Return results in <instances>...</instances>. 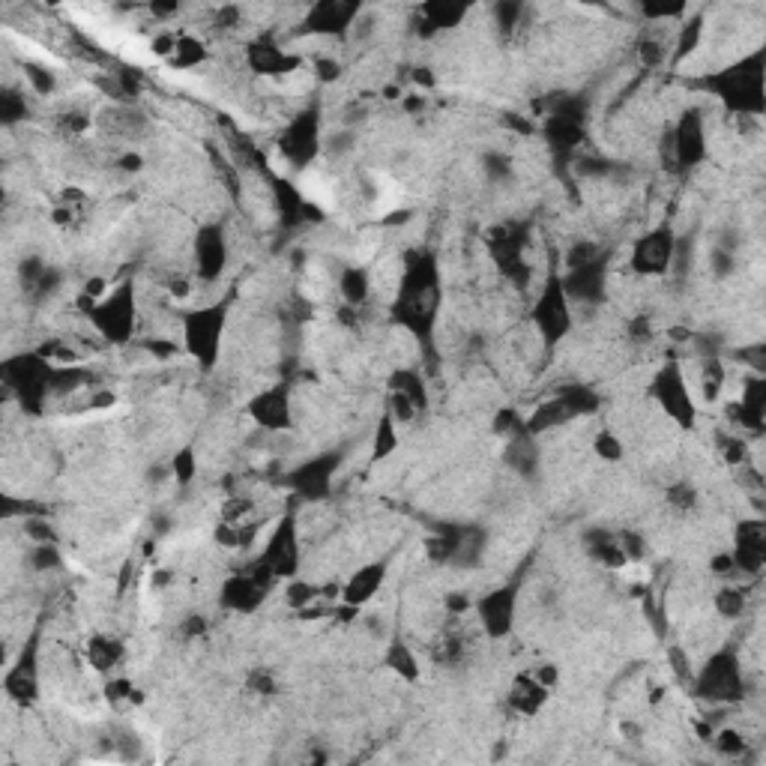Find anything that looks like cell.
Segmentation results:
<instances>
[{
    "label": "cell",
    "mask_w": 766,
    "mask_h": 766,
    "mask_svg": "<svg viewBox=\"0 0 766 766\" xmlns=\"http://www.w3.org/2000/svg\"><path fill=\"white\" fill-rule=\"evenodd\" d=\"M506 701H509L512 713H518L524 718H533V715H539L545 706H548L551 692L533 674H518V677L512 679L509 697H506Z\"/></svg>",
    "instance_id": "cell-23"
},
{
    "label": "cell",
    "mask_w": 766,
    "mask_h": 766,
    "mask_svg": "<svg viewBox=\"0 0 766 766\" xmlns=\"http://www.w3.org/2000/svg\"><path fill=\"white\" fill-rule=\"evenodd\" d=\"M261 560L276 572L279 581H291L296 578V569H300V536H296V518L294 512H287L276 524V530L266 539Z\"/></svg>",
    "instance_id": "cell-14"
},
{
    "label": "cell",
    "mask_w": 766,
    "mask_h": 766,
    "mask_svg": "<svg viewBox=\"0 0 766 766\" xmlns=\"http://www.w3.org/2000/svg\"><path fill=\"white\" fill-rule=\"evenodd\" d=\"M440 309V270L428 248H414L405 255V276L392 303V318L414 339L428 348Z\"/></svg>",
    "instance_id": "cell-1"
},
{
    "label": "cell",
    "mask_w": 766,
    "mask_h": 766,
    "mask_svg": "<svg viewBox=\"0 0 766 766\" xmlns=\"http://www.w3.org/2000/svg\"><path fill=\"white\" fill-rule=\"evenodd\" d=\"M383 668L392 670V674L401 677V679H407V683H416L419 679V662H416L414 649H410L401 638L389 640L387 656H383Z\"/></svg>",
    "instance_id": "cell-28"
},
{
    "label": "cell",
    "mask_w": 766,
    "mask_h": 766,
    "mask_svg": "<svg viewBox=\"0 0 766 766\" xmlns=\"http://www.w3.org/2000/svg\"><path fill=\"white\" fill-rule=\"evenodd\" d=\"M192 261H195V276L204 285H216L228 266V237L219 222H207L198 228L192 239Z\"/></svg>",
    "instance_id": "cell-13"
},
{
    "label": "cell",
    "mask_w": 766,
    "mask_h": 766,
    "mask_svg": "<svg viewBox=\"0 0 766 766\" xmlns=\"http://www.w3.org/2000/svg\"><path fill=\"white\" fill-rule=\"evenodd\" d=\"M695 697L706 704H736L745 697V679H743V662L736 647H724L701 668V674L692 679Z\"/></svg>",
    "instance_id": "cell-3"
},
{
    "label": "cell",
    "mask_w": 766,
    "mask_h": 766,
    "mask_svg": "<svg viewBox=\"0 0 766 766\" xmlns=\"http://www.w3.org/2000/svg\"><path fill=\"white\" fill-rule=\"evenodd\" d=\"M248 416L264 431H291L294 410H291V389L287 383H276L248 401Z\"/></svg>",
    "instance_id": "cell-16"
},
{
    "label": "cell",
    "mask_w": 766,
    "mask_h": 766,
    "mask_svg": "<svg viewBox=\"0 0 766 766\" xmlns=\"http://www.w3.org/2000/svg\"><path fill=\"white\" fill-rule=\"evenodd\" d=\"M383 581H387V563H369V566L357 569L348 581L341 584V596H339V602H344V605L362 611V608H366L369 602L380 593Z\"/></svg>",
    "instance_id": "cell-21"
},
{
    "label": "cell",
    "mask_w": 766,
    "mask_h": 766,
    "mask_svg": "<svg viewBox=\"0 0 766 766\" xmlns=\"http://www.w3.org/2000/svg\"><path fill=\"white\" fill-rule=\"evenodd\" d=\"M668 506L679 515L686 512H695L697 509V500H701V494H697V488L692 482H686V479H679V482H674L668 488Z\"/></svg>",
    "instance_id": "cell-37"
},
{
    "label": "cell",
    "mask_w": 766,
    "mask_h": 766,
    "mask_svg": "<svg viewBox=\"0 0 766 766\" xmlns=\"http://www.w3.org/2000/svg\"><path fill=\"white\" fill-rule=\"evenodd\" d=\"M207 57H210V51H207V45L198 40V36H189V33H180V40H177V48H174V54H171V61H168V66L171 70H180V72H189V70H195V66H201V63H207Z\"/></svg>",
    "instance_id": "cell-29"
},
{
    "label": "cell",
    "mask_w": 766,
    "mask_h": 766,
    "mask_svg": "<svg viewBox=\"0 0 766 766\" xmlns=\"http://www.w3.org/2000/svg\"><path fill=\"white\" fill-rule=\"evenodd\" d=\"M88 318L93 330L99 332L102 341L108 344H126L132 341L138 327V305H135V285L123 282L105 296V300L93 303L88 309Z\"/></svg>",
    "instance_id": "cell-4"
},
{
    "label": "cell",
    "mask_w": 766,
    "mask_h": 766,
    "mask_svg": "<svg viewBox=\"0 0 766 766\" xmlns=\"http://www.w3.org/2000/svg\"><path fill=\"white\" fill-rule=\"evenodd\" d=\"M482 171H485V177L503 180V177L512 174V165H509V159H506L503 153H485V156H482Z\"/></svg>",
    "instance_id": "cell-49"
},
{
    "label": "cell",
    "mask_w": 766,
    "mask_h": 766,
    "mask_svg": "<svg viewBox=\"0 0 766 766\" xmlns=\"http://www.w3.org/2000/svg\"><path fill=\"white\" fill-rule=\"evenodd\" d=\"M593 449H596V455L602 462H620V458L626 455V446H622V440L614 431H599L596 440H593Z\"/></svg>",
    "instance_id": "cell-47"
},
{
    "label": "cell",
    "mask_w": 766,
    "mask_h": 766,
    "mask_svg": "<svg viewBox=\"0 0 766 766\" xmlns=\"http://www.w3.org/2000/svg\"><path fill=\"white\" fill-rule=\"evenodd\" d=\"M423 15L425 22L431 27V33L440 31V27H455L462 18L467 15V6H455V4H428L423 6Z\"/></svg>",
    "instance_id": "cell-34"
},
{
    "label": "cell",
    "mask_w": 766,
    "mask_h": 766,
    "mask_svg": "<svg viewBox=\"0 0 766 766\" xmlns=\"http://www.w3.org/2000/svg\"><path fill=\"white\" fill-rule=\"evenodd\" d=\"M27 563H31V569L36 574H48L63 566V557L57 551V545H33V551L27 554Z\"/></svg>",
    "instance_id": "cell-41"
},
{
    "label": "cell",
    "mask_w": 766,
    "mask_h": 766,
    "mask_svg": "<svg viewBox=\"0 0 766 766\" xmlns=\"http://www.w3.org/2000/svg\"><path fill=\"white\" fill-rule=\"evenodd\" d=\"M192 276H174V279H168V296H174V300H189L192 296Z\"/></svg>",
    "instance_id": "cell-54"
},
{
    "label": "cell",
    "mask_w": 766,
    "mask_h": 766,
    "mask_svg": "<svg viewBox=\"0 0 766 766\" xmlns=\"http://www.w3.org/2000/svg\"><path fill=\"white\" fill-rule=\"evenodd\" d=\"M255 512V500L252 497H228V500L222 503V521L228 524H248V515Z\"/></svg>",
    "instance_id": "cell-46"
},
{
    "label": "cell",
    "mask_w": 766,
    "mask_h": 766,
    "mask_svg": "<svg viewBox=\"0 0 766 766\" xmlns=\"http://www.w3.org/2000/svg\"><path fill=\"white\" fill-rule=\"evenodd\" d=\"M150 581H153V587H165V584L174 581V572H171V569H156Z\"/></svg>",
    "instance_id": "cell-58"
},
{
    "label": "cell",
    "mask_w": 766,
    "mask_h": 766,
    "mask_svg": "<svg viewBox=\"0 0 766 766\" xmlns=\"http://www.w3.org/2000/svg\"><path fill=\"white\" fill-rule=\"evenodd\" d=\"M733 569L745 578H758L766 566V527L761 518H745L733 533Z\"/></svg>",
    "instance_id": "cell-15"
},
{
    "label": "cell",
    "mask_w": 766,
    "mask_h": 766,
    "mask_svg": "<svg viewBox=\"0 0 766 766\" xmlns=\"http://www.w3.org/2000/svg\"><path fill=\"white\" fill-rule=\"evenodd\" d=\"M314 75H318L323 84H330L341 75V63L335 61V57H318V61H314Z\"/></svg>",
    "instance_id": "cell-53"
},
{
    "label": "cell",
    "mask_w": 766,
    "mask_h": 766,
    "mask_svg": "<svg viewBox=\"0 0 766 766\" xmlns=\"http://www.w3.org/2000/svg\"><path fill=\"white\" fill-rule=\"evenodd\" d=\"M653 396H656L659 405H662L665 414L674 419V423L683 428V431H688V428L695 425L697 410H695L692 392H688L686 375H683V369H679L677 360L665 362V366L656 371V378H653Z\"/></svg>",
    "instance_id": "cell-8"
},
{
    "label": "cell",
    "mask_w": 766,
    "mask_h": 766,
    "mask_svg": "<svg viewBox=\"0 0 766 766\" xmlns=\"http://www.w3.org/2000/svg\"><path fill=\"white\" fill-rule=\"evenodd\" d=\"M638 61L640 66L649 72V70H659L665 61H668V48L662 40H653V36H647V40L638 42Z\"/></svg>",
    "instance_id": "cell-44"
},
{
    "label": "cell",
    "mask_w": 766,
    "mask_h": 766,
    "mask_svg": "<svg viewBox=\"0 0 766 766\" xmlns=\"http://www.w3.org/2000/svg\"><path fill=\"white\" fill-rule=\"evenodd\" d=\"M670 132V147H674V168L692 171L706 159V126L701 108H686Z\"/></svg>",
    "instance_id": "cell-12"
},
{
    "label": "cell",
    "mask_w": 766,
    "mask_h": 766,
    "mask_svg": "<svg viewBox=\"0 0 766 766\" xmlns=\"http://www.w3.org/2000/svg\"><path fill=\"white\" fill-rule=\"evenodd\" d=\"M530 674H533L536 679H539V683H542L545 688H548V692H551V688H557V686H560V668L554 665V662H542V665H536V668L530 670Z\"/></svg>",
    "instance_id": "cell-52"
},
{
    "label": "cell",
    "mask_w": 766,
    "mask_h": 766,
    "mask_svg": "<svg viewBox=\"0 0 766 766\" xmlns=\"http://www.w3.org/2000/svg\"><path fill=\"white\" fill-rule=\"evenodd\" d=\"M141 348L147 350L153 360H162V362L180 353V348L171 339H147V341H141Z\"/></svg>",
    "instance_id": "cell-51"
},
{
    "label": "cell",
    "mask_w": 766,
    "mask_h": 766,
    "mask_svg": "<svg viewBox=\"0 0 766 766\" xmlns=\"http://www.w3.org/2000/svg\"><path fill=\"white\" fill-rule=\"evenodd\" d=\"M54 126H57V132H63L66 138H79V135H84V132H88V129L93 126V120H90V114H88V111L66 108V111L57 114Z\"/></svg>",
    "instance_id": "cell-40"
},
{
    "label": "cell",
    "mask_w": 766,
    "mask_h": 766,
    "mask_svg": "<svg viewBox=\"0 0 766 766\" xmlns=\"http://www.w3.org/2000/svg\"><path fill=\"white\" fill-rule=\"evenodd\" d=\"M4 692L22 710L40 701V631L27 638V644L18 653L15 665L4 674Z\"/></svg>",
    "instance_id": "cell-9"
},
{
    "label": "cell",
    "mask_w": 766,
    "mask_h": 766,
    "mask_svg": "<svg viewBox=\"0 0 766 766\" xmlns=\"http://www.w3.org/2000/svg\"><path fill=\"white\" fill-rule=\"evenodd\" d=\"M24 533L31 536V539H33L36 545H57V536H54L51 524H48V521L27 518V521H24Z\"/></svg>",
    "instance_id": "cell-50"
},
{
    "label": "cell",
    "mask_w": 766,
    "mask_h": 766,
    "mask_svg": "<svg viewBox=\"0 0 766 766\" xmlns=\"http://www.w3.org/2000/svg\"><path fill=\"white\" fill-rule=\"evenodd\" d=\"M246 66L257 75H291L300 70V57L285 51L270 33L246 45Z\"/></svg>",
    "instance_id": "cell-18"
},
{
    "label": "cell",
    "mask_w": 766,
    "mask_h": 766,
    "mask_svg": "<svg viewBox=\"0 0 766 766\" xmlns=\"http://www.w3.org/2000/svg\"><path fill=\"white\" fill-rule=\"evenodd\" d=\"M123 656H126V647L111 631H96V635L88 638V644H84V659H88L90 670L102 677H111L123 662Z\"/></svg>",
    "instance_id": "cell-24"
},
{
    "label": "cell",
    "mask_w": 766,
    "mask_h": 766,
    "mask_svg": "<svg viewBox=\"0 0 766 766\" xmlns=\"http://www.w3.org/2000/svg\"><path fill=\"white\" fill-rule=\"evenodd\" d=\"M701 33H704V22H701V18H695V22H686V24H683V33H679V40H677L674 63H683L686 57L695 51L697 40H701Z\"/></svg>",
    "instance_id": "cell-45"
},
{
    "label": "cell",
    "mask_w": 766,
    "mask_h": 766,
    "mask_svg": "<svg viewBox=\"0 0 766 766\" xmlns=\"http://www.w3.org/2000/svg\"><path fill=\"white\" fill-rule=\"evenodd\" d=\"M282 159L296 171H305L321 153V114L318 108H305L287 123L279 135Z\"/></svg>",
    "instance_id": "cell-7"
},
{
    "label": "cell",
    "mask_w": 766,
    "mask_h": 766,
    "mask_svg": "<svg viewBox=\"0 0 766 766\" xmlns=\"http://www.w3.org/2000/svg\"><path fill=\"white\" fill-rule=\"evenodd\" d=\"M653 321L647 318V314H635V318L629 321V341L635 344V348H644V344L653 341Z\"/></svg>",
    "instance_id": "cell-48"
},
{
    "label": "cell",
    "mask_w": 766,
    "mask_h": 766,
    "mask_svg": "<svg viewBox=\"0 0 766 766\" xmlns=\"http://www.w3.org/2000/svg\"><path fill=\"white\" fill-rule=\"evenodd\" d=\"M88 210H90L88 192L70 186V189H63L61 195L54 198L48 219H51V222L61 228V231H75V228H79L84 219H88Z\"/></svg>",
    "instance_id": "cell-26"
},
{
    "label": "cell",
    "mask_w": 766,
    "mask_h": 766,
    "mask_svg": "<svg viewBox=\"0 0 766 766\" xmlns=\"http://www.w3.org/2000/svg\"><path fill=\"white\" fill-rule=\"evenodd\" d=\"M0 120H4V126H18L27 120V99L22 90L4 88V93H0Z\"/></svg>",
    "instance_id": "cell-35"
},
{
    "label": "cell",
    "mask_w": 766,
    "mask_h": 766,
    "mask_svg": "<svg viewBox=\"0 0 766 766\" xmlns=\"http://www.w3.org/2000/svg\"><path fill=\"white\" fill-rule=\"evenodd\" d=\"M339 462H341L339 453H323L318 458H309V462H303L287 476V482L305 500H321V497L330 494V479L339 471Z\"/></svg>",
    "instance_id": "cell-17"
},
{
    "label": "cell",
    "mask_w": 766,
    "mask_h": 766,
    "mask_svg": "<svg viewBox=\"0 0 766 766\" xmlns=\"http://www.w3.org/2000/svg\"><path fill=\"white\" fill-rule=\"evenodd\" d=\"M22 75L36 96H54L57 90V75L48 70L45 63H36V61H24L22 63Z\"/></svg>",
    "instance_id": "cell-33"
},
{
    "label": "cell",
    "mask_w": 766,
    "mask_h": 766,
    "mask_svg": "<svg viewBox=\"0 0 766 766\" xmlns=\"http://www.w3.org/2000/svg\"><path fill=\"white\" fill-rule=\"evenodd\" d=\"M339 294L344 303L353 305V309H362L371 296V276L366 266H357V264L344 266L339 273Z\"/></svg>",
    "instance_id": "cell-27"
},
{
    "label": "cell",
    "mask_w": 766,
    "mask_h": 766,
    "mask_svg": "<svg viewBox=\"0 0 766 766\" xmlns=\"http://www.w3.org/2000/svg\"><path fill=\"white\" fill-rule=\"evenodd\" d=\"M225 321H228V305H204V309L189 312L183 318V350L204 371L216 369L219 350H222V335H225Z\"/></svg>",
    "instance_id": "cell-5"
},
{
    "label": "cell",
    "mask_w": 766,
    "mask_h": 766,
    "mask_svg": "<svg viewBox=\"0 0 766 766\" xmlns=\"http://www.w3.org/2000/svg\"><path fill=\"white\" fill-rule=\"evenodd\" d=\"M266 593L270 590L261 587V584L252 578V572L239 569V572L231 574V578H225L219 599H222V608H228V611H237V614H255V611L264 605Z\"/></svg>",
    "instance_id": "cell-19"
},
{
    "label": "cell",
    "mask_w": 766,
    "mask_h": 766,
    "mask_svg": "<svg viewBox=\"0 0 766 766\" xmlns=\"http://www.w3.org/2000/svg\"><path fill=\"white\" fill-rule=\"evenodd\" d=\"M51 380H54V362H48L40 350L18 353V357L4 362V387L31 414H40L45 398L51 396Z\"/></svg>",
    "instance_id": "cell-2"
},
{
    "label": "cell",
    "mask_w": 766,
    "mask_h": 766,
    "mask_svg": "<svg viewBox=\"0 0 766 766\" xmlns=\"http://www.w3.org/2000/svg\"><path fill=\"white\" fill-rule=\"evenodd\" d=\"M168 471H171V476L177 479V485H189L192 479H195V473H198V455H195V449H192V446L180 449V453L171 458Z\"/></svg>",
    "instance_id": "cell-42"
},
{
    "label": "cell",
    "mask_w": 766,
    "mask_h": 766,
    "mask_svg": "<svg viewBox=\"0 0 766 766\" xmlns=\"http://www.w3.org/2000/svg\"><path fill=\"white\" fill-rule=\"evenodd\" d=\"M530 321H533L536 332L542 335V341L548 344V348L560 344L572 332V323H574L572 300L566 296V287H563V279H560L557 270H551L548 279H545L542 291L533 303Z\"/></svg>",
    "instance_id": "cell-6"
},
{
    "label": "cell",
    "mask_w": 766,
    "mask_h": 766,
    "mask_svg": "<svg viewBox=\"0 0 766 766\" xmlns=\"http://www.w3.org/2000/svg\"><path fill=\"white\" fill-rule=\"evenodd\" d=\"M362 9L357 4H335V0H327V4H318L309 9V15H305V22H303L305 24L303 33H321V36L344 33L353 27Z\"/></svg>",
    "instance_id": "cell-20"
},
{
    "label": "cell",
    "mask_w": 766,
    "mask_h": 766,
    "mask_svg": "<svg viewBox=\"0 0 766 766\" xmlns=\"http://www.w3.org/2000/svg\"><path fill=\"white\" fill-rule=\"evenodd\" d=\"M715 611L724 620H740L745 614V590L743 587H722L715 593Z\"/></svg>",
    "instance_id": "cell-38"
},
{
    "label": "cell",
    "mask_w": 766,
    "mask_h": 766,
    "mask_svg": "<svg viewBox=\"0 0 766 766\" xmlns=\"http://www.w3.org/2000/svg\"><path fill=\"white\" fill-rule=\"evenodd\" d=\"M473 611L479 617V629L491 640H503L512 631L515 614H518V584L494 587L479 602H473Z\"/></svg>",
    "instance_id": "cell-11"
},
{
    "label": "cell",
    "mask_w": 766,
    "mask_h": 766,
    "mask_svg": "<svg viewBox=\"0 0 766 766\" xmlns=\"http://www.w3.org/2000/svg\"><path fill=\"white\" fill-rule=\"evenodd\" d=\"M102 695H105V701L114 706V710L144 701V692H141V688H135V683H132L129 677H108V683H105Z\"/></svg>",
    "instance_id": "cell-31"
},
{
    "label": "cell",
    "mask_w": 766,
    "mask_h": 766,
    "mask_svg": "<svg viewBox=\"0 0 766 766\" xmlns=\"http://www.w3.org/2000/svg\"><path fill=\"white\" fill-rule=\"evenodd\" d=\"M246 692L257 697H273L279 692V679L273 677V670L266 668H252L246 674Z\"/></svg>",
    "instance_id": "cell-43"
},
{
    "label": "cell",
    "mask_w": 766,
    "mask_h": 766,
    "mask_svg": "<svg viewBox=\"0 0 766 766\" xmlns=\"http://www.w3.org/2000/svg\"><path fill=\"white\" fill-rule=\"evenodd\" d=\"M718 455L731 467H749V440L743 434H722L718 437Z\"/></svg>",
    "instance_id": "cell-36"
},
{
    "label": "cell",
    "mask_w": 766,
    "mask_h": 766,
    "mask_svg": "<svg viewBox=\"0 0 766 766\" xmlns=\"http://www.w3.org/2000/svg\"><path fill=\"white\" fill-rule=\"evenodd\" d=\"M542 135L548 141V150L551 156L557 162H569L574 159V153L584 144V123H574V120H563V117H545V126H542Z\"/></svg>",
    "instance_id": "cell-22"
},
{
    "label": "cell",
    "mask_w": 766,
    "mask_h": 766,
    "mask_svg": "<svg viewBox=\"0 0 766 766\" xmlns=\"http://www.w3.org/2000/svg\"><path fill=\"white\" fill-rule=\"evenodd\" d=\"M398 449V431H396V419H392L387 410L378 416L375 425V444H371V462H383Z\"/></svg>",
    "instance_id": "cell-30"
},
{
    "label": "cell",
    "mask_w": 766,
    "mask_h": 766,
    "mask_svg": "<svg viewBox=\"0 0 766 766\" xmlns=\"http://www.w3.org/2000/svg\"><path fill=\"white\" fill-rule=\"evenodd\" d=\"M144 13L156 15L159 22H168L171 15H177V13H180V6H177V4H150V6H144Z\"/></svg>",
    "instance_id": "cell-57"
},
{
    "label": "cell",
    "mask_w": 766,
    "mask_h": 766,
    "mask_svg": "<svg viewBox=\"0 0 766 766\" xmlns=\"http://www.w3.org/2000/svg\"><path fill=\"white\" fill-rule=\"evenodd\" d=\"M117 168L126 171V174H135V171L144 168V156H141V153H120Z\"/></svg>",
    "instance_id": "cell-56"
},
{
    "label": "cell",
    "mask_w": 766,
    "mask_h": 766,
    "mask_svg": "<svg viewBox=\"0 0 766 766\" xmlns=\"http://www.w3.org/2000/svg\"><path fill=\"white\" fill-rule=\"evenodd\" d=\"M584 551H587V557L593 563H599L602 569L620 572V569L629 566V560H626V554H622V545L617 539V533L602 530V527H596V530H590L587 536H584Z\"/></svg>",
    "instance_id": "cell-25"
},
{
    "label": "cell",
    "mask_w": 766,
    "mask_h": 766,
    "mask_svg": "<svg viewBox=\"0 0 766 766\" xmlns=\"http://www.w3.org/2000/svg\"><path fill=\"white\" fill-rule=\"evenodd\" d=\"M724 380H727V371L722 366V360L713 357L704 362V371H701V398L706 405H715L724 392Z\"/></svg>",
    "instance_id": "cell-32"
},
{
    "label": "cell",
    "mask_w": 766,
    "mask_h": 766,
    "mask_svg": "<svg viewBox=\"0 0 766 766\" xmlns=\"http://www.w3.org/2000/svg\"><path fill=\"white\" fill-rule=\"evenodd\" d=\"M207 629H210V626H207V620L195 614V617H186V620H183V629H180V631H183V638L189 640V638H198V635H204Z\"/></svg>",
    "instance_id": "cell-55"
},
{
    "label": "cell",
    "mask_w": 766,
    "mask_h": 766,
    "mask_svg": "<svg viewBox=\"0 0 766 766\" xmlns=\"http://www.w3.org/2000/svg\"><path fill=\"white\" fill-rule=\"evenodd\" d=\"M710 743L715 745V752L722 754V758H743L745 754V736L736 731V727H722V731H715L710 736Z\"/></svg>",
    "instance_id": "cell-39"
},
{
    "label": "cell",
    "mask_w": 766,
    "mask_h": 766,
    "mask_svg": "<svg viewBox=\"0 0 766 766\" xmlns=\"http://www.w3.org/2000/svg\"><path fill=\"white\" fill-rule=\"evenodd\" d=\"M674 255H677L674 228L659 225L631 243L629 264L638 276H665L670 266H674Z\"/></svg>",
    "instance_id": "cell-10"
}]
</instances>
